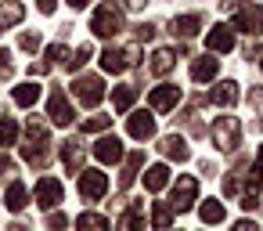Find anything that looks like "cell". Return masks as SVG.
Segmentation results:
<instances>
[{"instance_id":"cell-5","label":"cell","mask_w":263,"mask_h":231,"mask_svg":"<svg viewBox=\"0 0 263 231\" xmlns=\"http://www.w3.org/2000/svg\"><path fill=\"white\" fill-rule=\"evenodd\" d=\"M198 199V181L195 177H180L173 184V195H170V209L180 213V209H191V202Z\"/></svg>"},{"instance_id":"cell-9","label":"cell","mask_w":263,"mask_h":231,"mask_svg":"<svg viewBox=\"0 0 263 231\" xmlns=\"http://www.w3.org/2000/svg\"><path fill=\"white\" fill-rule=\"evenodd\" d=\"M126 134L137 137V141L155 137V112H130L126 116Z\"/></svg>"},{"instance_id":"cell-14","label":"cell","mask_w":263,"mask_h":231,"mask_svg":"<svg viewBox=\"0 0 263 231\" xmlns=\"http://www.w3.org/2000/svg\"><path fill=\"white\" fill-rule=\"evenodd\" d=\"M159 152H162L166 159H177V163H184V159H187V145H184V137H180V134L162 137V141H159Z\"/></svg>"},{"instance_id":"cell-26","label":"cell","mask_w":263,"mask_h":231,"mask_svg":"<svg viewBox=\"0 0 263 231\" xmlns=\"http://www.w3.org/2000/svg\"><path fill=\"white\" fill-rule=\"evenodd\" d=\"M152 224H155L159 231H166V227L173 224V209H170V202H155V206H152Z\"/></svg>"},{"instance_id":"cell-46","label":"cell","mask_w":263,"mask_h":231,"mask_svg":"<svg viewBox=\"0 0 263 231\" xmlns=\"http://www.w3.org/2000/svg\"><path fill=\"white\" fill-rule=\"evenodd\" d=\"M259 69H263V62H259Z\"/></svg>"},{"instance_id":"cell-22","label":"cell","mask_w":263,"mask_h":231,"mask_svg":"<svg viewBox=\"0 0 263 231\" xmlns=\"http://www.w3.org/2000/svg\"><path fill=\"white\" fill-rule=\"evenodd\" d=\"M22 4H15V0H11V4H0V29H11V26H18L22 22Z\"/></svg>"},{"instance_id":"cell-8","label":"cell","mask_w":263,"mask_h":231,"mask_svg":"<svg viewBox=\"0 0 263 231\" xmlns=\"http://www.w3.org/2000/svg\"><path fill=\"white\" fill-rule=\"evenodd\" d=\"M105 191H108V177H105V173H98V170H83V173H80V195H83L87 202L105 199Z\"/></svg>"},{"instance_id":"cell-41","label":"cell","mask_w":263,"mask_h":231,"mask_svg":"<svg viewBox=\"0 0 263 231\" xmlns=\"http://www.w3.org/2000/svg\"><path fill=\"white\" fill-rule=\"evenodd\" d=\"M234 231H259V227H256L252 220H238V224H234Z\"/></svg>"},{"instance_id":"cell-38","label":"cell","mask_w":263,"mask_h":231,"mask_svg":"<svg viewBox=\"0 0 263 231\" xmlns=\"http://www.w3.org/2000/svg\"><path fill=\"white\" fill-rule=\"evenodd\" d=\"M36 4H40V11H44V15H54V8H58V0H36Z\"/></svg>"},{"instance_id":"cell-2","label":"cell","mask_w":263,"mask_h":231,"mask_svg":"<svg viewBox=\"0 0 263 231\" xmlns=\"http://www.w3.org/2000/svg\"><path fill=\"white\" fill-rule=\"evenodd\" d=\"M213 145H216L220 152H234V148L241 145V123H238L234 116L213 119Z\"/></svg>"},{"instance_id":"cell-27","label":"cell","mask_w":263,"mask_h":231,"mask_svg":"<svg viewBox=\"0 0 263 231\" xmlns=\"http://www.w3.org/2000/svg\"><path fill=\"white\" fill-rule=\"evenodd\" d=\"M76 231H108V220L101 213H83L76 220Z\"/></svg>"},{"instance_id":"cell-6","label":"cell","mask_w":263,"mask_h":231,"mask_svg":"<svg viewBox=\"0 0 263 231\" xmlns=\"http://www.w3.org/2000/svg\"><path fill=\"white\" fill-rule=\"evenodd\" d=\"M36 202H40V209H54L62 199H65V188H62V181L58 177H40L36 181Z\"/></svg>"},{"instance_id":"cell-43","label":"cell","mask_w":263,"mask_h":231,"mask_svg":"<svg viewBox=\"0 0 263 231\" xmlns=\"http://www.w3.org/2000/svg\"><path fill=\"white\" fill-rule=\"evenodd\" d=\"M90 0H69V8H87Z\"/></svg>"},{"instance_id":"cell-4","label":"cell","mask_w":263,"mask_h":231,"mask_svg":"<svg viewBox=\"0 0 263 231\" xmlns=\"http://www.w3.org/2000/svg\"><path fill=\"white\" fill-rule=\"evenodd\" d=\"M137 62H141V51L137 47H126V51L108 47V51H101V69L105 73H123L126 65H137Z\"/></svg>"},{"instance_id":"cell-13","label":"cell","mask_w":263,"mask_h":231,"mask_svg":"<svg viewBox=\"0 0 263 231\" xmlns=\"http://www.w3.org/2000/svg\"><path fill=\"white\" fill-rule=\"evenodd\" d=\"M94 155H98V163L112 166V163L123 159V141H119V137H101V141L94 145Z\"/></svg>"},{"instance_id":"cell-3","label":"cell","mask_w":263,"mask_h":231,"mask_svg":"<svg viewBox=\"0 0 263 231\" xmlns=\"http://www.w3.org/2000/svg\"><path fill=\"white\" fill-rule=\"evenodd\" d=\"M90 29H94V37H116L119 29H123V15H119V8L116 4H101L98 11H94V19H90Z\"/></svg>"},{"instance_id":"cell-16","label":"cell","mask_w":263,"mask_h":231,"mask_svg":"<svg viewBox=\"0 0 263 231\" xmlns=\"http://www.w3.org/2000/svg\"><path fill=\"white\" fill-rule=\"evenodd\" d=\"M216 69H220L216 58H195V62H191V80H195V83H209V80L216 76Z\"/></svg>"},{"instance_id":"cell-42","label":"cell","mask_w":263,"mask_h":231,"mask_svg":"<svg viewBox=\"0 0 263 231\" xmlns=\"http://www.w3.org/2000/svg\"><path fill=\"white\" fill-rule=\"evenodd\" d=\"M29 73H33V76H44V73H47V65H44V62H33V65H29Z\"/></svg>"},{"instance_id":"cell-28","label":"cell","mask_w":263,"mask_h":231,"mask_svg":"<svg viewBox=\"0 0 263 231\" xmlns=\"http://www.w3.org/2000/svg\"><path fill=\"white\" fill-rule=\"evenodd\" d=\"M134 101H137V91H134V87H116V91H112V105H116L119 112H126Z\"/></svg>"},{"instance_id":"cell-24","label":"cell","mask_w":263,"mask_h":231,"mask_svg":"<svg viewBox=\"0 0 263 231\" xmlns=\"http://www.w3.org/2000/svg\"><path fill=\"white\" fill-rule=\"evenodd\" d=\"M173 33L177 37H195L198 33V15H180V19H173Z\"/></svg>"},{"instance_id":"cell-44","label":"cell","mask_w":263,"mask_h":231,"mask_svg":"<svg viewBox=\"0 0 263 231\" xmlns=\"http://www.w3.org/2000/svg\"><path fill=\"white\" fill-rule=\"evenodd\" d=\"M238 4H241V0H223V8H227V11H234Z\"/></svg>"},{"instance_id":"cell-31","label":"cell","mask_w":263,"mask_h":231,"mask_svg":"<svg viewBox=\"0 0 263 231\" xmlns=\"http://www.w3.org/2000/svg\"><path fill=\"white\" fill-rule=\"evenodd\" d=\"M112 127V119L108 116H94V119H87L83 123V134H101V130H108Z\"/></svg>"},{"instance_id":"cell-34","label":"cell","mask_w":263,"mask_h":231,"mask_svg":"<svg viewBox=\"0 0 263 231\" xmlns=\"http://www.w3.org/2000/svg\"><path fill=\"white\" fill-rule=\"evenodd\" d=\"M18 47H22V51H36V47H40V37H36V33H22V37H18Z\"/></svg>"},{"instance_id":"cell-35","label":"cell","mask_w":263,"mask_h":231,"mask_svg":"<svg viewBox=\"0 0 263 231\" xmlns=\"http://www.w3.org/2000/svg\"><path fill=\"white\" fill-rule=\"evenodd\" d=\"M65 55H69V47H65V44H51V47H47V58H51V62H69Z\"/></svg>"},{"instance_id":"cell-10","label":"cell","mask_w":263,"mask_h":231,"mask_svg":"<svg viewBox=\"0 0 263 231\" xmlns=\"http://www.w3.org/2000/svg\"><path fill=\"white\" fill-rule=\"evenodd\" d=\"M234 29H241V33L256 37V33L263 29V11H259L256 4H245V8H238V15H234Z\"/></svg>"},{"instance_id":"cell-18","label":"cell","mask_w":263,"mask_h":231,"mask_svg":"<svg viewBox=\"0 0 263 231\" xmlns=\"http://www.w3.org/2000/svg\"><path fill=\"white\" fill-rule=\"evenodd\" d=\"M119 231H144V217H141V202L130 199L126 213L119 217Z\"/></svg>"},{"instance_id":"cell-40","label":"cell","mask_w":263,"mask_h":231,"mask_svg":"<svg viewBox=\"0 0 263 231\" xmlns=\"http://www.w3.org/2000/svg\"><path fill=\"white\" fill-rule=\"evenodd\" d=\"M148 4V0H123V8H130V11H141Z\"/></svg>"},{"instance_id":"cell-30","label":"cell","mask_w":263,"mask_h":231,"mask_svg":"<svg viewBox=\"0 0 263 231\" xmlns=\"http://www.w3.org/2000/svg\"><path fill=\"white\" fill-rule=\"evenodd\" d=\"M15 137H18V123L15 119H0V148L15 145Z\"/></svg>"},{"instance_id":"cell-20","label":"cell","mask_w":263,"mask_h":231,"mask_svg":"<svg viewBox=\"0 0 263 231\" xmlns=\"http://www.w3.org/2000/svg\"><path fill=\"white\" fill-rule=\"evenodd\" d=\"M173 65H177V55H173L170 47H159V51L152 55V73H155V76H166V73H173Z\"/></svg>"},{"instance_id":"cell-12","label":"cell","mask_w":263,"mask_h":231,"mask_svg":"<svg viewBox=\"0 0 263 231\" xmlns=\"http://www.w3.org/2000/svg\"><path fill=\"white\" fill-rule=\"evenodd\" d=\"M205 47H209V51H216V55L234 51V29H231V26H213V29H209V37H205Z\"/></svg>"},{"instance_id":"cell-37","label":"cell","mask_w":263,"mask_h":231,"mask_svg":"<svg viewBox=\"0 0 263 231\" xmlns=\"http://www.w3.org/2000/svg\"><path fill=\"white\" fill-rule=\"evenodd\" d=\"M65 224H69V220H65L62 213H51V217H47V227H51V231H58V227H65Z\"/></svg>"},{"instance_id":"cell-7","label":"cell","mask_w":263,"mask_h":231,"mask_svg":"<svg viewBox=\"0 0 263 231\" xmlns=\"http://www.w3.org/2000/svg\"><path fill=\"white\" fill-rule=\"evenodd\" d=\"M47 116H51V123H58V127H69V123L76 119V109H72V101H69L65 91H54V94H51V101H47Z\"/></svg>"},{"instance_id":"cell-25","label":"cell","mask_w":263,"mask_h":231,"mask_svg":"<svg viewBox=\"0 0 263 231\" xmlns=\"http://www.w3.org/2000/svg\"><path fill=\"white\" fill-rule=\"evenodd\" d=\"M141 163H144V155H141V152H134V155L126 159V170L119 173V184H123V188H130V184L137 181V170H141Z\"/></svg>"},{"instance_id":"cell-19","label":"cell","mask_w":263,"mask_h":231,"mask_svg":"<svg viewBox=\"0 0 263 231\" xmlns=\"http://www.w3.org/2000/svg\"><path fill=\"white\" fill-rule=\"evenodd\" d=\"M4 202H8V209H15V213H18V209H26V206H29V191H26V184H22V181H11V184H8V195H4Z\"/></svg>"},{"instance_id":"cell-33","label":"cell","mask_w":263,"mask_h":231,"mask_svg":"<svg viewBox=\"0 0 263 231\" xmlns=\"http://www.w3.org/2000/svg\"><path fill=\"white\" fill-rule=\"evenodd\" d=\"M11 69H15V65H11V55H8V51H0V83L11 80Z\"/></svg>"},{"instance_id":"cell-36","label":"cell","mask_w":263,"mask_h":231,"mask_svg":"<svg viewBox=\"0 0 263 231\" xmlns=\"http://www.w3.org/2000/svg\"><path fill=\"white\" fill-rule=\"evenodd\" d=\"M249 105L263 116V87H252V91H249Z\"/></svg>"},{"instance_id":"cell-17","label":"cell","mask_w":263,"mask_h":231,"mask_svg":"<svg viewBox=\"0 0 263 231\" xmlns=\"http://www.w3.org/2000/svg\"><path fill=\"white\" fill-rule=\"evenodd\" d=\"M209 101H213V105H234V101H238V83H234V80L216 83V87L209 91Z\"/></svg>"},{"instance_id":"cell-11","label":"cell","mask_w":263,"mask_h":231,"mask_svg":"<svg viewBox=\"0 0 263 231\" xmlns=\"http://www.w3.org/2000/svg\"><path fill=\"white\" fill-rule=\"evenodd\" d=\"M152 109H155V116H166L177 101H180V87H173V83H162V87H155L152 91Z\"/></svg>"},{"instance_id":"cell-15","label":"cell","mask_w":263,"mask_h":231,"mask_svg":"<svg viewBox=\"0 0 263 231\" xmlns=\"http://www.w3.org/2000/svg\"><path fill=\"white\" fill-rule=\"evenodd\" d=\"M166 184H170V166L166 163H155V166L144 170V188L148 191H162Z\"/></svg>"},{"instance_id":"cell-23","label":"cell","mask_w":263,"mask_h":231,"mask_svg":"<svg viewBox=\"0 0 263 231\" xmlns=\"http://www.w3.org/2000/svg\"><path fill=\"white\" fill-rule=\"evenodd\" d=\"M62 163H65L69 170H80V166H83V148H80V141H65V145H62Z\"/></svg>"},{"instance_id":"cell-39","label":"cell","mask_w":263,"mask_h":231,"mask_svg":"<svg viewBox=\"0 0 263 231\" xmlns=\"http://www.w3.org/2000/svg\"><path fill=\"white\" fill-rule=\"evenodd\" d=\"M0 173H15V163L8 155H0Z\"/></svg>"},{"instance_id":"cell-32","label":"cell","mask_w":263,"mask_h":231,"mask_svg":"<svg viewBox=\"0 0 263 231\" xmlns=\"http://www.w3.org/2000/svg\"><path fill=\"white\" fill-rule=\"evenodd\" d=\"M87 62H90V47H80V51H76V55H72V58H69V69H72V73H76V69H83V65H87Z\"/></svg>"},{"instance_id":"cell-21","label":"cell","mask_w":263,"mask_h":231,"mask_svg":"<svg viewBox=\"0 0 263 231\" xmlns=\"http://www.w3.org/2000/svg\"><path fill=\"white\" fill-rule=\"evenodd\" d=\"M36 98H40V87H36V83H22V87L11 91V101H15L18 109H29Z\"/></svg>"},{"instance_id":"cell-1","label":"cell","mask_w":263,"mask_h":231,"mask_svg":"<svg viewBox=\"0 0 263 231\" xmlns=\"http://www.w3.org/2000/svg\"><path fill=\"white\" fill-rule=\"evenodd\" d=\"M72 94H76V101H80L83 109H98V105H101V98H105V80H101L98 73L76 76V83H72Z\"/></svg>"},{"instance_id":"cell-29","label":"cell","mask_w":263,"mask_h":231,"mask_svg":"<svg viewBox=\"0 0 263 231\" xmlns=\"http://www.w3.org/2000/svg\"><path fill=\"white\" fill-rule=\"evenodd\" d=\"M198 213H202V220H205V224H220V220H223V202H216V199H205Z\"/></svg>"},{"instance_id":"cell-45","label":"cell","mask_w":263,"mask_h":231,"mask_svg":"<svg viewBox=\"0 0 263 231\" xmlns=\"http://www.w3.org/2000/svg\"><path fill=\"white\" fill-rule=\"evenodd\" d=\"M8 231H26V224H11V227H8Z\"/></svg>"}]
</instances>
